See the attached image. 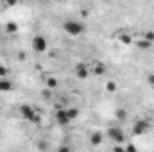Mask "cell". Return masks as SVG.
I'll use <instances>...</instances> for the list:
<instances>
[{
  "label": "cell",
  "mask_w": 154,
  "mask_h": 152,
  "mask_svg": "<svg viewBox=\"0 0 154 152\" xmlns=\"http://www.w3.org/2000/svg\"><path fill=\"white\" fill-rule=\"evenodd\" d=\"M18 111H20L22 118H23L25 122L34 123V125H41V114H39L38 109H34L32 106H29V104H22Z\"/></svg>",
  "instance_id": "6da1fadb"
},
{
  "label": "cell",
  "mask_w": 154,
  "mask_h": 152,
  "mask_svg": "<svg viewBox=\"0 0 154 152\" xmlns=\"http://www.w3.org/2000/svg\"><path fill=\"white\" fill-rule=\"evenodd\" d=\"M63 31H65L68 36H72V38H79V36L86 31V27H84V23H81L79 20H66V22H63Z\"/></svg>",
  "instance_id": "7a4b0ae2"
},
{
  "label": "cell",
  "mask_w": 154,
  "mask_h": 152,
  "mask_svg": "<svg viewBox=\"0 0 154 152\" xmlns=\"http://www.w3.org/2000/svg\"><path fill=\"white\" fill-rule=\"evenodd\" d=\"M106 136H108L111 141H115V143H124V141L127 140L125 131L122 129V125H111V127L106 131Z\"/></svg>",
  "instance_id": "3957f363"
},
{
  "label": "cell",
  "mask_w": 154,
  "mask_h": 152,
  "mask_svg": "<svg viewBox=\"0 0 154 152\" xmlns=\"http://www.w3.org/2000/svg\"><path fill=\"white\" fill-rule=\"evenodd\" d=\"M31 47H32V52H36V54H43V52H47L48 50V41L45 36H41V34H36L32 41H31Z\"/></svg>",
  "instance_id": "277c9868"
},
{
  "label": "cell",
  "mask_w": 154,
  "mask_h": 152,
  "mask_svg": "<svg viewBox=\"0 0 154 152\" xmlns=\"http://www.w3.org/2000/svg\"><path fill=\"white\" fill-rule=\"evenodd\" d=\"M54 118H56V123H59V125H63V127L70 125V122H72V118H70L66 108H57L56 113H54Z\"/></svg>",
  "instance_id": "5b68a950"
},
{
  "label": "cell",
  "mask_w": 154,
  "mask_h": 152,
  "mask_svg": "<svg viewBox=\"0 0 154 152\" xmlns=\"http://www.w3.org/2000/svg\"><path fill=\"white\" fill-rule=\"evenodd\" d=\"M151 131V123H149V120H136L134 122V125H133V134L134 136H143V134H147Z\"/></svg>",
  "instance_id": "8992f818"
},
{
  "label": "cell",
  "mask_w": 154,
  "mask_h": 152,
  "mask_svg": "<svg viewBox=\"0 0 154 152\" xmlns=\"http://www.w3.org/2000/svg\"><path fill=\"white\" fill-rule=\"evenodd\" d=\"M74 72H75L77 79H81V81L88 79V77H90V74H91V70H90V65H86V63H82V61H79L75 66H74Z\"/></svg>",
  "instance_id": "52a82bcc"
},
{
  "label": "cell",
  "mask_w": 154,
  "mask_h": 152,
  "mask_svg": "<svg viewBox=\"0 0 154 152\" xmlns=\"http://www.w3.org/2000/svg\"><path fill=\"white\" fill-rule=\"evenodd\" d=\"M90 70H91V74H95V75H106V72H108V66L102 63V61H95L93 65H90Z\"/></svg>",
  "instance_id": "ba28073f"
},
{
  "label": "cell",
  "mask_w": 154,
  "mask_h": 152,
  "mask_svg": "<svg viewBox=\"0 0 154 152\" xmlns=\"http://www.w3.org/2000/svg\"><path fill=\"white\" fill-rule=\"evenodd\" d=\"M13 88H14V84H13V81L9 77H2L0 79V93H9Z\"/></svg>",
  "instance_id": "9c48e42d"
},
{
  "label": "cell",
  "mask_w": 154,
  "mask_h": 152,
  "mask_svg": "<svg viewBox=\"0 0 154 152\" xmlns=\"http://www.w3.org/2000/svg\"><path fill=\"white\" fill-rule=\"evenodd\" d=\"M136 47H138L140 50L147 52V50H151V48H152V43H151L149 39H145V38H140L138 41H136Z\"/></svg>",
  "instance_id": "30bf717a"
},
{
  "label": "cell",
  "mask_w": 154,
  "mask_h": 152,
  "mask_svg": "<svg viewBox=\"0 0 154 152\" xmlns=\"http://www.w3.org/2000/svg\"><path fill=\"white\" fill-rule=\"evenodd\" d=\"M18 23L16 22H7L5 25H4V31H5V34H16L18 32Z\"/></svg>",
  "instance_id": "8fae6325"
},
{
  "label": "cell",
  "mask_w": 154,
  "mask_h": 152,
  "mask_svg": "<svg viewBox=\"0 0 154 152\" xmlns=\"http://www.w3.org/2000/svg\"><path fill=\"white\" fill-rule=\"evenodd\" d=\"M102 138H104V136H102V132L95 131V132H91V134H90V143H91V145H100V143H102Z\"/></svg>",
  "instance_id": "7c38bea8"
},
{
  "label": "cell",
  "mask_w": 154,
  "mask_h": 152,
  "mask_svg": "<svg viewBox=\"0 0 154 152\" xmlns=\"http://www.w3.org/2000/svg\"><path fill=\"white\" fill-rule=\"evenodd\" d=\"M115 118L120 122V123H124L125 120H127V109H124V108H118L115 111Z\"/></svg>",
  "instance_id": "4fadbf2b"
},
{
  "label": "cell",
  "mask_w": 154,
  "mask_h": 152,
  "mask_svg": "<svg viewBox=\"0 0 154 152\" xmlns=\"http://www.w3.org/2000/svg\"><path fill=\"white\" fill-rule=\"evenodd\" d=\"M118 41L124 43V45H131V43H133V38H131L127 32H120V34H118Z\"/></svg>",
  "instance_id": "5bb4252c"
},
{
  "label": "cell",
  "mask_w": 154,
  "mask_h": 152,
  "mask_svg": "<svg viewBox=\"0 0 154 152\" xmlns=\"http://www.w3.org/2000/svg\"><path fill=\"white\" fill-rule=\"evenodd\" d=\"M106 91H109V93L116 91V84L113 81H106Z\"/></svg>",
  "instance_id": "9a60e30c"
},
{
  "label": "cell",
  "mask_w": 154,
  "mask_h": 152,
  "mask_svg": "<svg viewBox=\"0 0 154 152\" xmlns=\"http://www.w3.org/2000/svg\"><path fill=\"white\" fill-rule=\"evenodd\" d=\"M66 109H68V114H70L72 120H75L77 116H79V109L77 108H66Z\"/></svg>",
  "instance_id": "2e32d148"
},
{
  "label": "cell",
  "mask_w": 154,
  "mask_h": 152,
  "mask_svg": "<svg viewBox=\"0 0 154 152\" xmlns=\"http://www.w3.org/2000/svg\"><path fill=\"white\" fill-rule=\"evenodd\" d=\"M2 77H9V68L5 65H0V79Z\"/></svg>",
  "instance_id": "e0dca14e"
},
{
  "label": "cell",
  "mask_w": 154,
  "mask_h": 152,
  "mask_svg": "<svg viewBox=\"0 0 154 152\" xmlns=\"http://www.w3.org/2000/svg\"><path fill=\"white\" fill-rule=\"evenodd\" d=\"M47 86H48V88H56V86H57V79H56V77H48V79H47Z\"/></svg>",
  "instance_id": "ac0fdd59"
},
{
  "label": "cell",
  "mask_w": 154,
  "mask_h": 152,
  "mask_svg": "<svg viewBox=\"0 0 154 152\" xmlns=\"http://www.w3.org/2000/svg\"><path fill=\"white\" fill-rule=\"evenodd\" d=\"M143 38H145V39H149L151 43H154V32H152V31H147V32L143 34Z\"/></svg>",
  "instance_id": "d6986e66"
},
{
  "label": "cell",
  "mask_w": 154,
  "mask_h": 152,
  "mask_svg": "<svg viewBox=\"0 0 154 152\" xmlns=\"http://www.w3.org/2000/svg\"><path fill=\"white\" fill-rule=\"evenodd\" d=\"M125 150H129V152H136L138 150V147H136V145H134V143H129V145H127V147H125Z\"/></svg>",
  "instance_id": "ffe728a7"
},
{
  "label": "cell",
  "mask_w": 154,
  "mask_h": 152,
  "mask_svg": "<svg viewBox=\"0 0 154 152\" xmlns=\"http://www.w3.org/2000/svg\"><path fill=\"white\" fill-rule=\"evenodd\" d=\"M50 97H52V93H50V90H43V99H47V100H50Z\"/></svg>",
  "instance_id": "44dd1931"
},
{
  "label": "cell",
  "mask_w": 154,
  "mask_h": 152,
  "mask_svg": "<svg viewBox=\"0 0 154 152\" xmlns=\"http://www.w3.org/2000/svg\"><path fill=\"white\" fill-rule=\"evenodd\" d=\"M147 84L154 86V74H149V75H147Z\"/></svg>",
  "instance_id": "7402d4cb"
},
{
  "label": "cell",
  "mask_w": 154,
  "mask_h": 152,
  "mask_svg": "<svg viewBox=\"0 0 154 152\" xmlns=\"http://www.w3.org/2000/svg\"><path fill=\"white\" fill-rule=\"evenodd\" d=\"M18 2H20V0H5V5H9V7H11V5H16Z\"/></svg>",
  "instance_id": "603a6c76"
},
{
  "label": "cell",
  "mask_w": 154,
  "mask_h": 152,
  "mask_svg": "<svg viewBox=\"0 0 154 152\" xmlns=\"http://www.w3.org/2000/svg\"><path fill=\"white\" fill-rule=\"evenodd\" d=\"M25 57H27V56H25L23 52H18V59H20V61H25Z\"/></svg>",
  "instance_id": "cb8c5ba5"
},
{
  "label": "cell",
  "mask_w": 154,
  "mask_h": 152,
  "mask_svg": "<svg viewBox=\"0 0 154 152\" xmlns=\"http://www.w3.org/2000/svg\"><path fill=\"white\" fill-rule=\"evenodd\" d=\"M59 150H63V152H68V150H70V147H59Z\"/></svg>",
  "instance_id": "d4e9b609"
},
{
  "label": "cell",
  "mask_w": 154,
  "mask_h": 152,
  "mask_svg": "<svg viewBox=\"0 0 154 152\" xmlns=\"http://www.w3.org/2000/svg\"><path fill=\"white\" fill-rule=\"evenodd\" d=\"M152 91H154V86H152Z\"/></svg>",
  "instance_id": "484cf974"
}]
</instances>
